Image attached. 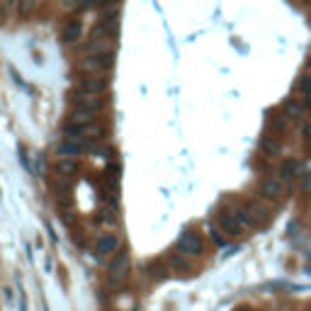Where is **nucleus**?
<instances>
[{"label":"nucleus","mask_w":311,"mask_h":311,"mask_svg":"<svg viewBox=\"0 0 311 311\" xmlns=\"http://www.w3.org/2000/svg\"><path fill=\"white\" fill-rule=\"evenodd\" d=\"M75 168H78V165H75L71 158H61V161H58V173H61V175H71V173H75Z\"/></svg>","instance_id":"dca6fc26"},{"label":"nucleus","mask_w":311,"mask_h":311,"mask_svg":"<svg viewBox=\"0 0 311 311\" xmlns=\"http://www.w3.org/2000/svg\"><path fill=\"white\" fill-rule=\"evenodd\" d=\"M112 37L100 32V29H92L90 39H88V49H90V56H105V54H112Z\"/></svg>","instance_id":"f257e3e1"},{"label":"nucleus","mask_w":311,"mask_h":311,"mask_svg":"<svg viewBox=\"0 0 311 311\" xmlns=\"http://www.w3.org/2000/svg\"><path fill=\"white\" fill-rule=\"evenodd\" d=\"M202 238L195 234V231H185L180 241H178V251L183 253V256H200L202 253Z\"/></svg>","instance_id":"7ed1b4c3"},{"label":"nucleus","mask_w":311,"mask_h":311,"mask_svg":"<svg viewBox=\"0 0 311 311\" xmlns=\"http://www.w3.org/2000/svg\"><path fill=\"white\" fill-rule=\"evenodd\" d=\"M100 221H102V224H117V214H112V209H105V212L100 214Z\"/></svg>","instance_id":"a211bd4d"},{"label":"nucleus","mask_w":311,"mask_h":311,"mask_svg":"<svg viewBox=\"0 0 311 311\" xmlns=\"http://www.w3.org/2000/svg\"><path fill=\"white\" fill-rule=\"evenodd\" d=\"M117 248H119V236H112V234H105V236L97 238V256H112V253H117Z\"/></svg>","instance_id":"0eeeda50"},{"label":"nucleus","mask_w":311,"mask_h":311,"mask_svg":"<svg viewBox=\"0 0 311 311\" xmlns=\"http://www.w3.org/2000/svg\"><path fill=\"white\" fill-rule=\"evenodd\" d=\"M297 170H299V163L290 158V161H285V163H282V170H280V175H282L285 180H292L294 175H297Z\"/></svg>","instance_id":"4468645a"},{"label":"nucleus","mask_w":311,"mask_h":311,"mask_svg":"<svg viewBox=\"0 0 311 311\" xmlns=\"http://www.w3.org/2000/svg\"><path fill=\"white\" fill-rule=\"evenodd\" d=\"M297 88L302 92H311V75H302V80L297 83Z\"/></svg>","instance_id":"f3484780"},{"label":"nucleus","mask_w":311,"mask_h":311,"mask_svg":"<svg viewBox=\"0 0 311 311\" xmlns=\"http://www.w3.org/2000/svg\"><path fill=\"white\" fill-rule=\"evenodd\" d=\"M304 134H307V141L311 144V124H307V127H304Z\"/></svg>","instance_id":"412c9836"},{"label":"nucleus","mask_w":311,"mask_h":311,"mask_svg":"<svg viewBox=\"0 0 311 311\" xmlns=\"http://www.w3.org/2000/svg\"><path fill=\"white\" fill-rule=\"evenodd\" d=\"M58 153L63 156V158H78L80 153H83V146L80 144H75V141H63V144H58Z\"/></svg>","instance_id":"9d476101"},{"label":"nucleus","mask_w":311,"mask_h":311,"mask_svg":"<svg viewBox=\"0 0 311 311\" xmlns=\"http://www.w3.org/2000/svg\"><path fill=\"white\" fill-rule=\"evenodd\" d=\"M71 124H78V127H90L92 119H95V112H88V110H73L71 114Z\"/></svg>","instance_id":"ddd939ff"},{"label":"nucleus","mask_w":311,"mask_h":311,"mask_svg":"<svg viewBox=\"0 0 311 311\" xmlns=\"http://www.w3.org/2000/svg\"><path fill=\"white\" fill-rule=\"evenodd\" d=\"M170 268H173V270H180L183 275L192 270V268H190V263H185L180 256H170Z\"/></svg>","instance_id":"2eb2a0df"},{"label":"nucleus","mask_w":311,"mask_h":311,"mask_svg":"<svg viewBox=\"0 0 311 311\" xmlns=\"http://www.w3.org/2000/svg\"><path fill=\"white\" fill-rule=\"evenodd\" d=\"M287 110H290V114H292V117H297V114H302V107H299V105H290Z\"/></svg>","instance_id":"aec40b11"},{"label":"nucleus","mask_w":311,"mask_h":311,"mask_svg":"<svg viewBox=\"0 0 311 311\" xmlns=\"http://www.w3.org/2000/svg\"><path fill=\"white\" fill-rule=\"evenodd\" d=\"M73 102L78 110H88V112H95L100 107V97L97 95H88V92H75Z\"/></svg>","instance_id":"6e6552de"},{"label":"nucleus","mask_w":311,"mask_h":311,"mask_svg":"<svg viewBox=\"0 0 311 311\" xmlns=\"http://www.w3.org/2000/svg\"><path fill=\"white\" fill-rule=\"evenodd\" d=\"M263 148H265V151H270V153H277V144H275V141H268V139L263 141Z\"/></svg>","instance_id":"6ab92c4d"},{"label":"nucleus","mask_w":311,"mask_h":311,"mask_svg":"<svg viewBox=\"0 0 311 311\" xmlns=\"http://www.w3.org/2000/svg\"><path fill=\"white\" fill-rule=\"evenodd\" d=\"M110 273L114 280H127V275H129V253H124V251H119L117 256H114V260H112V265H110Z\"/></svg>","instance_id":"20e7f679"},{"label":"nucleus","mask_w":311,"mask_h":311,"mask_svg":"<svg viewBox=\"0 0 311 311\" xmlns=\"http://www.w3.org/2000/svg\"><path fill=\"white\" fill-rule=\"evenodd\" d=\"M260 195L265 200H280L282 197V185L277 180H263L260 183Z\"/></svg>","instance_id":"1a4fd4ad"},{"label":"nucleus","mask_w":311,"mask_h":311,"mask_svg":"<svg viewBox=\"0 0 311 311\" xmlns=\"http://www.w3.org/2000/svg\"><path fill=\"white\" fill-rule=\"evenodd\" d=\"M246 212H248V217L253 219V224H268V221H270V214H273L270 207H265V204H260V202H251Z\"/></svg>","instance_id":"423d86ee"},{"label":"nucleus","mask_w":311,"mask_h":311,"mask_svg":"<svg viewBox=\"0 0 311 311\" xmlns=\"http://www.w3.org/2000/svg\"><path fill=\"white\" fill-rule=\"evenodd\" d=\"M80 29H83L80 22H78V19H71V22L63 27V41H66V44H73L75 39L80 37Z\"/></svg>","instance_id":"f8f14e48"},{"label":"nucleus","mask_w":311,"mask_h":311,"mask_svg":"<svg viewBox=\"0 0 311 311\" xmlns=\"http://www.w3.org/2000/svg\"><path fill=\"white\" fill-rule=\"evenodd\" d=\"M112 63H114V58H112V54H105V56H88L83 63H80V68L83 71H88V73L97 75L102 73V71H110Z\"/></svg>","instance_id":"f03ea898"},{"label":"nucleus","mask_w":311,"mask_h":311,"mask_svg":"<svg viewBox=\"0 0 311 311\" xmlns=\"http://www.w3.org/2000/svg\"><path fill=\"white\" fill-rule=\"evenodd\" d=\"M107 88V80L105 78H97V75H85L80 83H78V92H88V95H97Z\"/></svg>","instance_id":"39448f33"},{"label":"nucleus","mask_w":311,"mask_h":311,"mask_svg":"<svg viewBox=\"0 0 311 311\" xmlns=\"http://www.w3.org/2000/svg\"><path fill=\"white\" fill-rule=\"evenodd\" d=\"M219 224H221V229L226 234H231V236H236L238 231H241V224L236 221L234 214H219Z\"/></svg>","instance_id":"9b49d317"}]
</instances>
